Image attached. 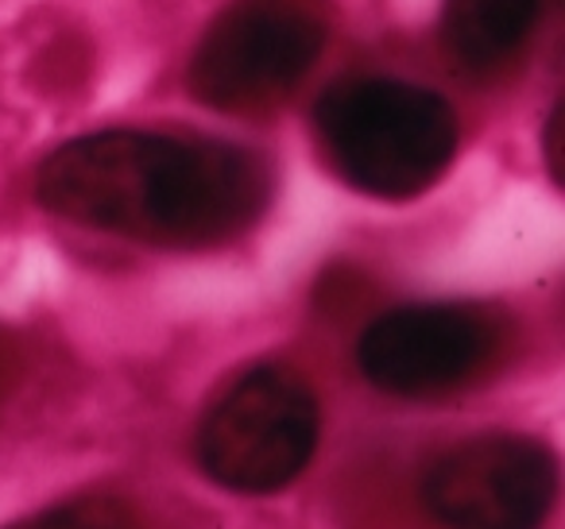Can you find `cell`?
Returning <instances> with one entry per match:
<instances>
[{"label":"cell","mask_w":565,"mask_h":529,"mask_svg":"<svg viewBox=\"0 0 565 529\" xmlns=\"http://www.w3.org/2000/svg\"><path fill=\"white\" fill-rule=\"evenodd\" d=\"M554 498V452L519 433L461 441L423 479L426 510L446 529H542Z\"/></svg>","instance_id":"cell-6"},{"label":"cell","mask_w":565,"mask_h":529,"mask_svg":"<svg viewBox=\"0 0 565 529\" xmlns=\"http://www.w3.org/2000/svg\"><path fill=\"white\" fill-rule=\"evenodd\" d=\"M508 325L472 302L399 305L376 317L356 344V364L376 390L395 398H441L500 364Z\"/></svg>","instance_id":"cell-5"},{"label":"cell","mask_w":565,"mask_h":529,"mask_svg":"<svg viewBox=\"0 0 565 529\" xmlns=\"http://www.w3.org/2000/svg\"><path fill=\"white\" fill-rule=\"evenodd\" d=\"M326 35V0H233L198 43L190 94L221 112L275 109L315 71Z\"/></svg>","instance_id":"cell-3"},{"label":"cell","mask_w":565,"mask_h":529,"mask_svg":"<svg viewBox=\"0 0 565 529\" xmlns=\"http://www.w3.org/2000/svg\"><path fill=\"white\" fill-rule=\"evenodd\" d=\"M315 390L287 367H252L198 429V460L228 490L271 495L299 479L318 449Z\"/></svg>","instance_id":"cell-4"},{"label":"cell","mask_w":565,"mask_h":529,"mask_svg":"<svg viewBox=\"0 0 565 529\" xmlns=\"http://www.w3.org/2000/svg\"><path fill=\"white\" fill-rule=\"evenodd\" d=\"M315 125L341 179L384 202L430 190L457 151L446 97L399 78L338 82L318 101Z\"/></svg>","instance_id":"cell-2"},{"label":"cell","mask_w":565,"mask_h":529,"mask_svg":"<svg viewBox=\"0 0 565 529\" xmlns=\"http://www.w3.org/2000/svg\"><path fill=\"white\" fill-rule=\"evenodd\" d=\"M9 529H132L117 503L109 498H86V503H66L55 510H43L35 518H24Z\"/></svg>","instance_id":"cell-8"},{"label":"cell","mask_w":565,"mask_h":529,"mask_svg":"<svg viewBox=\"0 0 565 529\" xmlns=\"http://www.w3.org/2000/svg\"><path fill=\"white\" fill-rule=\"evenodd\" d=\"M542 0H446V40L469 71L503 66L539 24Z\"/></svg>","instance_id":"cell-7"},{"label":"cell","mask_w":565,"mask_h":529,"mask_svg":"<svg viewBox=\"0 0 565 529\" xmlns=\"http://www.w3.org/2000/svg\"><path fill=\"white\" fill-rule=\"evenodd\" d=\"M267 171L221 140L94 132L43 159L35 197L71 225L156 248H217L244 236L267 205Z\"/></svg>","instance_id":"cell-1"}]
</instances>
